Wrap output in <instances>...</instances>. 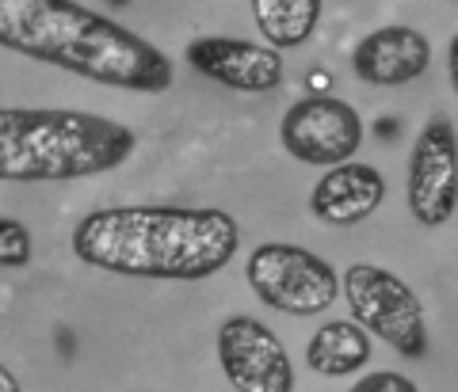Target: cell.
<instances>
[{"label": "cell", "mask_w": 458, "mask_h": 392, "mask_svg": "<svg viewBox=\"0 0 458 392\" xmlns=\"http://www.w3.org/2000/svg\"><path fill=\"white\" fill-rule=\"evenodd\" d=\"M134 129L92 111L0 107V183H73L123 168Z\"/></svg>", "instance_id": "3"}, {"label": "cell", "mask_w": 458, "mask_h": 392, "mask_svg": "<svg viewBox=\"0 0 458 392\" xmlns=\"http://www.w3.org/2000/svg\"><path fill=\"white\" fill-rule=\"evenodd\" d=\"M252 294L286 316H318L340 297L336 271L298 244H260L245 263Z\"/></svg>", "instance_id": "5"}, {"label": "cell", "mask_w": 458, "mask_h": 392, "mask_svg": "<svg viewBox=\"0 0 458 392\" xmlns=\"http://www.w3.org/2000/svg\"><path fill=\"white\" fill-rule=\"evenodd\" d=\"M432 65V42L417 27H378L352 50L355 77L375 88H397L428 72Z\"/></svg>", "instance_id": "10"}, {"label": "cell", "mask_w": 458, "mask_h": 392, "mask_svg": "<svg viewBox=\"0 0 458 392\" xmlns=\"http://www.w3.org/2000/svg\"><path fill=\"white\" fill-rule=\"evenodd\" d=\"M279 141L298 164L333 168L360 153L363 119L352 104L336 96H306L286 107L279 122Z\"/></svg>", "instance_id": "6"}, {"label": "cell", "mask_w": 458, "mask_h": 392, "mask_svg": "<svg viewBox=\"0 0 458 392\" xmlns=\"http://www.w3.org/2000/svg\"><path fill=\"white\" fill-rule=\"evenodd\" d=\"M340 294L352 309V321L367 328L375 339L394 346L405 358L428 354L424 304L409 289V282H401L394 271L375 267V263H355L344 271Z\"/></svg>", "instance_id": "4"}, {"label": "cell", "mask_w": 458, "mask_h": 392, "mask_svg": "<svg viewBox=\"0 0 458 392\" xmlns=\"http://www.w3.org/2000/svg\"><path fill=\"white\" fill-rule=\"evenodd\" d=\"M0 392H20V381H16V373H12L4 362H0Z\"/></svg>", "instance_id": "16"}, {"label": "cell", "mask_w": 458, "mask_h": 392, "mask_svg": "<svg viewBox=\"0 0 458 392\" xmlns=\"http://www.w3.org/2000/svg\"><path fill=\"white\" fill-rule=\"evenodd\" d=\"M0 46L141 96L168 92L176 77L165 50L77 0H0Z\"/></svg>", "instance_id": "2"}, {"label": "cell", "mask_w": 458, "mask_h": 392, "mask_svg": "<svg viewBox=\"0 0 458 392\" xmlns=\"http://www.w3.org/2000/svg\"><path fill=\"white\" fill-rule=\"evenodd\" d=\"M218 366L237 392H291L294 366L279 336L256 316H225L218 324Z\"/></svg>", "instance_id": "7"}, {"label": "cell", "mask_w": 458, "mask_h": 392, "mask_svg": "<svg viewBox=\"0 0 458 392\" xmlns=\"http://www.w3.org/2000/svg\"><path fill=\"white\" fill-rule=\"evenodd\" d=\"M249 4L260 35L276 50L306 46L321 20V0H249Z\"/></svg>", "instance_id": "13"}, {"label": "cell", "mask_w": 458, "mask_h": 392, "mask_svg": "<svg viewBox=\"0 0 458 392\" xmlns=\"http://www.w3.org/2000/svg\"><path fill=\"white\" fill-rule=\"evenodd\" d=\"M458 195V145L447 114H436L409 153V210L420 225L436 229L454 217Z\"/></svg>", "instance_id": "8"}, {"label": "cell", "mask_w": 458, "mask_h": 392, "mask_svg": "<svg viewBox=\"0 0 458 392\" xmlns=\"http://www.w3.org/2000/svg\"><path fill=\"white\" fill-rule=\"evenodd\" d=\"M183 57L195 72L222 88L245 92V96H267L283 84V57L276 46L225 35H199L183 46Z\"/></svg>", "instance_id": "9"}, {"label": "cell", "mask_w": 458, "mask_h": 392, "mask_svg": "<svg viewBox=\"0 0 458 392\" xmlns=\"http://www.w3.org/2000/svg\"><path fill=\"white\" fill-rule=\"evenodd\" d=\"M73 255L123 279L203 282L241 248L237 217L214 206H111L73 225Z\"/></svg>", "instance_id": "1"}, {"label": "cell", "mask_w": 458, "mask_h": 392, "mask_svg": "<svg viewBox=\"0 0 458 392\" xmlns=\"http://www.w3.org/2000/svg\"><path fill=\"white\" fill-rule=\"evenodd\" d=\"M31 248V229L16 217H0V267H27Z\"/></svg>", "instance_id": "14"}, {"label": "cell", "mask_w": 458, "mask_h": 392, "mask_svg": "<svg viewBox=\"0 0 458 392\" xmlns=\"http://www.w3.org/2000/svg\"><path fill=\"white\" fill-rule=\"evenodd\" d=\"M370 354H375L370 331L355 321H328L306 343V366L321 377H348L363 370Z\"/></svg>", "instance_id": "12"}, {"label": "cell", "mask_w": 458, "mask_h": 392, "mask_svg": "<svg viewBox=\"0 0 458 392\" xmlns=\"http://www.w3.org/2000/svg\"><path fill=\"white\" fill-rule=\"evenodd\" d=\"M355 392H417V381H409L405 373L382 370V373H367L355 381Z\"/></svg>", "instance_id": "15"}, {"label": "cell", "mask_w": 458, "mask_h": 392, "mask_svg": "<svg viewBox=\"0 0 458 392\" xmlns=\"http://www.w3.org/2000/svg\"><path fill=\"white\" fill-rule=\"evenodd\" d=\"M386 179L375 164L340 161L313 183L310 191V213L321 225H360L382 206Z\"/></svg>", "instance_id": "11"}]
</instances>
